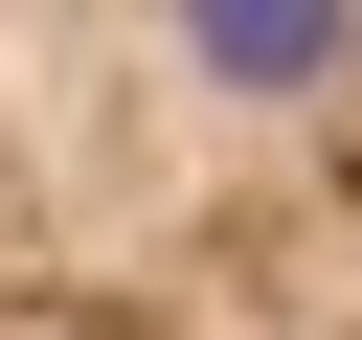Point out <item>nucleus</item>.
<instances>
[{"label": "nucleus", "mask_w": 362, "mask_h": 340, "mask_svg": "<svg viewBox=\"0 0 362 340\" xmlns=\"http://www.w3.org/2000/svg\"><path fill=\"white\" fill-rule=\"evenodd\" d=\"M0 340H362V0H0Z\"/></svg>", "instance_id": "obj_1"}]
</instances>
